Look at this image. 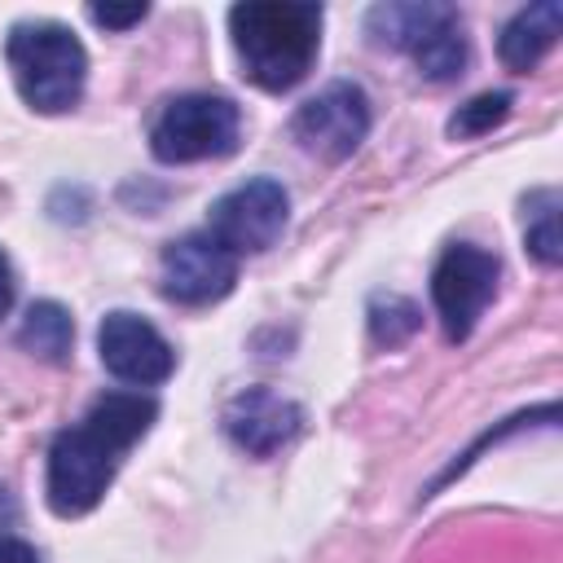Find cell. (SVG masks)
Wrapping results in <instances>:
<instances>
[{"label":"cell","instance_id":"obj_8","mask_svg":"<svg viewBox=\"0 0 563 563\" xmlns=\"http://www.w3.org/2000/svg\"><path fill=\"white\" fill-rule=\"evenodd\" d=\"M238 282V255L224 251L211 233H185L163 246L158 260V286L172 303L202 308L233 290Z\"/></svg>","mask_w":563,"mask_h":563},{"label":"cell","instance_id":"obj_12","mask_svg":"<svg viewBox=\"0 0 563 563\" xmlns=\"http://www.w3.org/2000/svg\"><path fill=\"white\" fill-rule=\"evenodd\" d=\"M453 4H431V0H413V4H374L365 18V31L378 48H396V53H413V44L422 35H431L444 18H453Z\"/></svg>","mask_w":563,"mask_h":563},{"label":"cell","instance_id":"obj_15","mask_svg":"<svg viewBox=\"0 0 563 563\" xmlns=\"http://www.w3.org/2000/svg\"><path fill=\"white\" fill-rule=\"evenodd\" d=\"M523 242L537 264L554 268L563 260V238H559V189H532L523 198Z\"/></svg>","mask_w":563,"mask_h":563},{"label":"cell","instance_id":"obj_19","mask_svg":"<svg viewBox=\"0 0 563 563\" xmlns=\"http://www.w3.org/2000/svg\"><path fill=\"white\" fill-rule=\"evenodd\" d=\"M0 563H40V554L18 537H0Z\"/></svg>","mask_w":563,"mask_h":563},{"label":"cell","instance_id":"obj_10","mask_svg":"<svg viewBox=\"0 0 563 563\" xmlns=\"http://www.w3.org/2000/svg\"><path fill=\"white\" fill-rule=\"evenodd\" d=\"M299 405L268 387H246L224 405V435L251 457H273L299 435Z\"/></svg>","mask_w":563,"mask_h":563},{"label":"cell","instance_id":"obj_5","mask_svg":"<svg viewBox=\"0 0 563 563\" xmlns=\"http://www.w3.org/2000/svg\"><path fill=\"white\" fill-rule=\"evenodd\" d=\"M497 277H501V264L493 251H484L475 242L444 246V255L431 268V303H435V317H440V330L449 343L471 339L475 321L484 317V308L497 295Z\"/></svg>","mask_w":563,"mask_h":563},{"label":"cell","instance_id":"obj_13","mask_svg":"<svg viewBox=\"0 0 563 563\" xmlns=\"http://www.w3.org/2000/svg\"><path fill=\"white\" fill-rule=\"evenodd\" d=\"M18 343L40 361L62 365L70 356V343H75V321L57 299H40L26 308V317L18 325Z\"/></svg>","mask_w":563,"mask_h":563},{"label":"cell","instance_id":"obj_20","mask_svg":"<svg viewBox=\"0 0 563 563\" xmlns=\"http://www.w3.org/2000/svg\"><path fill=\"white\" fill-rule=\"evenodd\" d=\"M9 303H13V273H9V260L0 255V317L9 312Z\"/></svg>","mask_w":563,"mask_h":563},{"label":"cell","instance_id":"obj_11","mask_svg":"<svg viewBox=\"0 0 563 563\" xmlns=\"http://www.w3.org/2000/svg\"><path fill=\"white\" fill-rule=\"evenodd\" d=\"M559 31H563V4L559 0H537L528 9H519L506 26H501V40H497V53L510 70L528 75L554 44H559Z\"/></svg>","mask_w":563,"mask_h":563},{"label":"cell","instance_id":"obj_16","mask_svg":"<svg viewBox=\"0 0 563 563\" xmlns=\"http://www.w3.org/2000/svg\"><path fill=\"white\" fill-rule=\"evenodd\" d=\"M510 106H515L510 92H479V97H471L466 106L453 110V119H449V136H453V141L484 136V132H493V128L510 114Z\"/></svg>","mask_w":563,"mask_h":563},{"label":"cell","instance_id":"obj_3","mask_svg":"<svg viewBox=\"0 0 563 563\" xmlns=\"http://www.w3.org/2000/svg\"><path fill=\"white\" fill-rule=\"evenodd\" d=\"M22 101L40 114H62L84 97L88 53L62 22H18L4 44Z\"/></svg>","mask_w":563,"mask_h":563},{"label":"cell","instance_id":"obj_2","mask_svg":"<svg viewBox=\"0 0 563 563\" xmlns=\"http://www.w3.org/2000/svg\"><path fill=\"white\" fill-rule=\"evenodd\" d=\"M321 4L312 0H246L229 9V35L242 75L264 92H286L308 79L321 53Z\"/></svg>","mask_w":563,"mask_h":563},{"label":"cell","instance_id":"obj_9","mask_svg":"<svg viewBox=\"0 0 563 563\" xmlns=\"http://www.w3.org/2000/svg\"><path fill=\"white\" fill-rule=\"evenodd\" d=\"M97 352H101V365L119 383H132V387H154V383L172 378V369H176L172 343L145 317H136L128 308L101 317V325H97Z\"/></svg>","mask_w":563,"mask_h":563},{"label":"cell","instance_id":"obj_7","mask_svg":"<svg viewBox=\"0 0 563 563\" xmlns=\"http://www.w3.org/2000/svg\"><path fill=\"white\" fill-rule=\"evenodd\" d=\"M365 132H369V97L361 84H347V79L325 84L290 119V136L325 163H343L347 154H356Z\"/></svg>","mask_w":563,"mask_h":563},{"label":"cell","instance_id":"obj_17","mask_svg":"<svg viewBox=\"0 0 563 563\" xmlns=\"http://www.w3.org/2000/svg\"><path fill=\"white\" fill-rule=\"evenodd\" d=\"M413 330H418V308H413L405 295H378V299L369 303V339H374V343L396 347V343H405Z\"/></svg>","mask_w":563,"mask_h":563},{"label":"cell","instance_id":"obj_4","mask_svg":"<svg viewBox=\"0 0 563 563\" xmlns=\"http://www.w3.org/2000/svg\"><path fill=\"white\" fill-rule=\"evenodd\" d=\"M242 114L220 92H185L163 106V114L150 128V150L158 163H198V158H224L238 150Z\"/></svg>","mask_w":563,"mask_h":563},{"label":"cell","instance_id":"obj_14","mask_svg":"<svg viewBox=\"0 0 563 563\" xmlns=\"http://www.w3.org/2000/svg\"><path fill=\"white\" fill-rule=\"evenodd\" d=\"M466 35H462V13H453V18H444L431 35H422L418 44H413V66H418V75L422 79H431V84H449V79H457L462 70H466Z\"/></svg>","mask_w":563,"mask_h":563},{"label":"cell","instance_id":"obj_1","mask_svg":"<svg viewBox=\"0 0 563 563\" xmlns=\"http://www.w3.org/2000/svg\"><path fill=\"white\" fill-rule=\"evenodd\" d=\"M154 418H158L154 396L106 391L101 400H92V409L75 427L57 431L48 449V484H44L53 515L62 519L88 515L106 497L123 453L154 427Z\"/></svg>","mask_w":563,"mask_h":563},{"label":"cell","instance_id":"obj_6","mask_svg":"<svg viewBox=\"0 0 563 563\" xmlns=\"http://www.w3.org/2000/svg\"><path fill=\"white\" fill-rule=\"evenodd\" d=\"M286 216H290V194L282 189V180L255 176L211 202L207 233L233 255H260L282 238Z\"/></svg>","mask_w":563,"mask_h":563},{"label":"cell","instance_id":"obj_18","mask_svg":"<svg viewBox=\"0 0 563 563\" xmlns=\"http://www.w3.org/2000/svg\"><path fill=\"white\" fill-rule=\"evenodd\" d=\"M150 13V4H88V18L106 31H128Z\"/></svg>","mask_w":563,"mask_h":563}]
</instances>
